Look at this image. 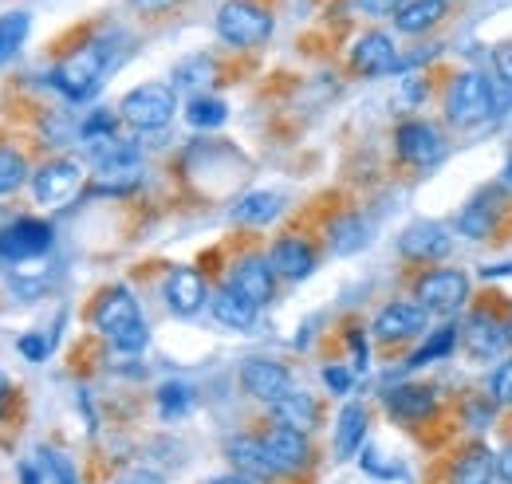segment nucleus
<instances>
[{
    "mask_svg": "<svg viewBox=\"0 0 512 484\" xmlns=\"http://www.w3.org/2000/svg\"><path fill=\"white\" fill-rule=\"evenodd\" d=\"M426 307H418V303L410 300H394L386 303L383 311L375 315V339L379 343H398V339H410V335H422L426 331Z\"/></svg>",
    "mask_w": 512,
    "mask_h": 484,
    "instance_id": "9b49d317",
    "label": "nucleus"
},
{
    "mask_svg": "<svg viewBox=\"0 0 512 484\" xmlns=\"http://www.w3.org/2000/svg\"><path fill=\"white\" fill-rule=\"evenodd\" d=\"M323 382H327V390H331V394H351V382H355V378H351V370H347V366H323Z\"/></svg>",
    "mask_w": 512,
    "mask_h": 484,
    "instance_id": "4c0bfd02",
    "label": "nucleus"
},
{
    "mask_svg": "<svg viewBox=\"0 0 512 484\" xmlns=\"http://www.w3.org/2000/svg\"><path fill=\"white\" fill-rule=\"evenodd\" d=\"M442 16H446V0H410L406 8L394 12V24H398V32L418 36V32L434 28Z\"/></svg>",
    "mask_w": 512,
    "mask_h": 484,
    "instance_id": "a878e982",
    "label": "nucleus"
},
{
    "mask_svg": "<svg viewBox=\"0 0 512 484\" xmlns=\"http://www.w3.org/2000/svg\"><path fill=\"white\" fill-rule=\"evenodd\" d=\"M111 67V52L103 44H83L67 56L56 71H52V83L64 91L71 103H83L91 99L99 87H103V75Z\"/></svg>",
    "mask_w": 512,
    "mask_h": 484,
    "instance_id": "f03ea898",
    "label": "nucleus"
},
{
    "mask_svg": "<svg viewBox=\"0 0 512 484\" xmlns=\"http://www.w3.org/2000/svg\"><path fill=\"white\" fill-rule=\"evenodd\" d=\"M79 134H83L87 142H99V138H115V115H111V111H95L91 119L79 126Z\"/></svg>",
    "mask_w": 512,
    "mask_h": 484,
    "instance_id": "f704fd0d",
    "label": "nucleus"
},
{
    "mask_svg": "<svg viewBox=\"0 0 512 484\" xmlns=\"http://www.w3.org/2000/svg\"><path fill=\"white\" fill-rule=\"evenodd\" d=\"M190 406H193V390L186 382H166V386L158 390V410H162V418H182Z\"/></svg>",
    "mask_w": 512,
    "mask_h": 484,
    "instance_id": "473e14b6",
    "label": "nucleus"
},
{
    "mask_svg": "<svg viewBox=\"0 0 512 484\" xmlns=\"http://www.w3.org/2000/svg\"><path fill=\"white\" fill-rule=\"evenodd\" d=\"M241 386L253 394L256 402H264V406H276L284 394L296 390L288 366L272 363V359H249V363L241 366Z\"/></svg>",
    "mask_w": 512,
    "mask_h": 484,
    "instance_id": "9d476101",
    "label": "nucleus"
},
{
    "mask_svg": "<svg viewBox=\"0 0 512 484\" xmlns=\"http://www.w3.org/2000/svg\"><path fill=\"white\" fill-rule=\"evenodd\" d=\"M229 284H233L241 296H249L256 307H264V303L272 300V292H276V272H272V264H268L264 256H245V260H237Z\"/></svg>",
    "mask_w": 512,
    "mask_h": 484,
    "instance_id": "f3484780",
    "label": "nucleus"
},
{
    "mask_svg": "<svg viewBox=\"0 0 512 484\" xmlns=\"http://www.w3.org/2000/svg\"><path fill=\"white\" fill-rule=\"evenodd\" d=\"M363 441H367V410L359 402H347L339 410V422H335V453L355 457Z\"/></svg>",
    "mask_w": 512,
    "mask_h": 484,
    "instance_id": "393cba45",
    "label": "nucleus"
},
{
    "mask_svg": "<svg viewBox=\"0 0 512 484\" xmlns=\"http://www.w3.org/2000/svg\"><path fill=\"white\" fill-rule=\"evenodd\" d=\"M256 307L249 296H241L233 284H225L217 296H213V319L221 323V327H229V331H245V327H253L256 323Z\"/></svg>",
    "mask_w": 512,
    "mask_h": 484,
    "instance_id": "5701e85b",
    "label": "nucleus"
},
{
    "mask_svg": "<svg viewBox=\"0 0 512 484\" xmlns=\"http://www.w3.org/2000/svg\"><path fill=\"white\" fill-rule=\"evenodd\" d=\"M501 189H512V162L505 166V178H501Z\"/></svg>",
    "mask_w": 512,
    "mask_h": 484,
    "instance_id": "09e8293b",
    "label": "nucleus"
},
{
    "mask_svg": "<svg viewBox=\"0 0 512 484\" xmlns=\"http://www.w3.org/2000/svg\"><path fill=\"white\" fill-rule=\"evenodd\" d=\"M40 469H44V461H40ZM32 461H24L20 465V484H44V473H40Z\"/></svg>",
    "mask_w": 512,
    "mask_h": 484,
    "instance_id": "c03bdc74",
    "label": "nucleus"
},
{
    "mask_svg": "<svg viewBox=\"0 0 512 484\" xmlns=\"http://www.w3.org/2000/svg\"><path fill=\"white\" fill-rule=\"evenodd\" d=\"M52 241H56V233H52L48 221H40V217H20L16 225H8V229L0 233V260L12 264V268H20V264H28V260H40V256L52 248Z\"/></svg>",
    "mask_w": 512,
    "mask_h": 484,
    "instance_id": "423d86ee",
    "label": "nucleus"
},
{
    "mask_svg": "<svg viewBox=\"0 0 512 484\" xmlns=\"http://www.w3.org/2000/svg\"><path fill=\"white\" fill-rule=\"evenodd\" d=\"M497 111V95H493V83L477 71H461L446 91V115L457 126H477Z\"/></svg>",
    "mask_w": 512,
    "mask_h": 484,
    "instance_id": "20e7f679",
    "label": "nucleus"
},
{
    "mask_svg": "<svg viewBox=\"0 0 512 484\" xmlns=\"http://www.w3.org/2000/svg\"><path fill=\"white\" fill-rule=\"evenodd\" d=\"M217 36L233 48H260L272 36V12L256 0H225L217 8Z\"/></svg>",
    "mask_w": 512,
    "mask_h": 484,
    "instance_id": "7ed1b4c3",
    "label": "nucleus"
},
{
    "mask_svg": "<svg viewBox=\"0 0 512 484\" xmlns=\"http://www.w3.org/2000/svg\"><path fill=\"white\" fill-rule=\"evenodd\" d=\"M48 351H52V343H48V339H40V335H24V339H20V355H24V359H32V363H44V359H48Z\"/></svg>",
    "mask_w": 512,
    "mask_h": 484,
    "instance_id": "58836bf2",
    "label": "nucleus"
},
{
    "mask_svg": "<svg viewBox=\"0 0 512 484\" xmlns=\"http://www.w3.org/2000/svg\"><path fill=\"white\" fill-rule=\"evenodd\" d=\"M394 146H398V158L406 162V166H434V162H442V154H446V142H442V134H438V126H430V122L422 119H410L398 126V134H394Z\"/></svg>",
    "mask_w": 512,
    "mask_h": 484,
    "instance_id": "1a4fd4ad",
    "label": "nucleus"
},
{
    "mask_svg": "<svg viewBox=\"0 0 512 484\" xmlns=\"http://www.w3.org/2000/svg\"><path fill=\"white\" fill-rule=\"evenodd\" d=\"M225 453H229V461H233V469H237L241 477H253V481L280 477V469H276V461H272V453H268L264 437H249V433L229 437Z\"/></svg>",
    "mask_w": 512,
    "mask_h": 484,
    "instance_id": "f8f14e48",
    "label": "nucleus"
},
{
    "mask_svg": "<svg viewBox=\"0 0 512 484\" xmlns=\"http://www.w3.org/2000/svg\"><path fill=\"white\" fill-rule=\"evenodd\" d=\"M398 248H402L406 260H442V256L453 252V237L438 221H418V225H410L402 233Z\"/></svg>",
    "mask_w": 512,
    "mask_h": 484,
    "instance_id": "4468645a",
    "label": "nucleus"
},
{
    "mask_svg": "<svg viewBox=\"0 0 512 484\" xmlns=\"http://www.w3.org/2000/svg\"><path fill=\"white\" fill-rule=\"evenodd\" d=\"M268 264H272V272L284 276V280H304V276H312V268H316V252H312V244L300 241V237H284V241L272 244Z\"/></svg>",
    "mask_w": 512,
    "mask_h": 484,
    "instance_id": "6ab92c4d",
    "label": "nucleus"
},
{
    "mask_svg": "<svg viewBox=\"0 0 512 484\" xmlns=\"http://www.w3.org/2000/svg\"><path fill=\"white\" fill-rule=\"evenodd\" d=\"M272 418H276V425H288V429L308 433V429L320 425V402L312 394H304V390H292V394H284L272 406Z\"/></svg>",
    "mask_w": 512,
    "mask_h": 484,
    "instance_id": "4be33fe9",
    "label": "nucleus"
},
{
    "mask_svg": "<svg viewBox=\"0 0 512 484\" xmlns=\"http://www.w3.org/2000/svg\"><path fill=\"white\" fill-rule=\"evenodd\" d=\"M465 347L473 359H493L501 347H509V327L497 323L489 311H477L465 327Z\"/></svg>",
    "mask_w": 512,
    "mask_h": 484,
    "instance_id": "412c9836",
    "label": "nucleus"
},
{
    "mask_svg": "<svg viewBox=\"0 0 512 484\" xmlns=\"http://www.w3.org/2000/svg\"><path fill=\"white\" fill-rule=\"evenodd\" d=\"M205 484H253V477H241V473H229V477H213Z\"/></svg>",
    "mask_w": 512,
    "mask_h": 484,
    "instance_id": "49530a36",
    "label": "nucleus"
},
{
    "mask_svg": "<svg viewBox=\"0 0 512 484\" xmlns=\"http://www.w3.org/2000/svg\"><path fill=\"white\" fill-rule=\"evenodd\" d=\"M493 63H497V71H501V79L512 87V48H501L497 56H493Z\"/></svg>",
    "mask_w": 512,
    "mask_h": 484,
    "instance_id": "37998d69",
    "label": "nucleus"
},
{
    "mask_svg": "<svg viewBox=\"0 0 512 484\" xmlns=\"http://www.w3.org/2000/svg\"><path fill=\"white\" fill-rule=\"evenodd\" d=\"M414 300L434 315H449L469 300V276L457 272V268H434L414 284Z\"/></svg>",
    "mask_w": 512,
    "mask_h": 484,
    "instance_id": "0eeeda50",
    "label": "nucleus"
},
{
    "mask_svg": "<svg viewBox=\"0 0 512 484\" xmlns=\"http://www.w3.org/2000/svg\"><path fill=\"white\" fill-rule=\"evenodd\" d=\"M434 390L430 386H398V390H390L386 394V410L394 414V418H402V422H422V418H430L434 414Z\"/></svg>",
    "mask_w": 512,
    "mask_h": 484,
    "instance_id": "b1692460",
    "label": "nucleus"
},
{
    "mask_svg": "<svg viewBox=\"0 0 512 484\" xmlns=\"http://www.w3.org/2000/svg\"><path fill=\"white\" fill-rule=\"evenodd\" d=\"M186 119H190V126H197V130H217L221 122L229 119V107H225L221 99H213V95H197L190 103V111H186Z\"/></svg>",
    "mask_w": 512,
    "mask_h": 484,
    "instance_id": "7c9ffc66",
    "label": "nucleus"
},
{
    "mask_svg": "<svg viewBox=\"0 0 512 484\" xmlns=\"http://www.w3.org/2000/svg\"><path fill=\"white\" fill-rule=\"evenodd\" d=\"M363 469L375 473V477H398V465H383L379 453H363Z\"/></svg>",
    "mask_w": 512,
    "mask_h": 484,
    "instance_id": "79ce46f5",
    "label": "nucleus"
},
{
    "mask_svg": "<svg viewBox=\"0 0 512 484\" xmlns=\"http://www.w3.org/2000/svg\"><path fill=\"white\" fill-rule=\"evenodd\" d=\"M363 244H367V225H363V217L347 213V217H339V221L331 225V248H335L339 256H347V252H355V248H363Z\"/></svg>",
    "mask_w": 512,
    "mask_h": 484,
    "instance_id": "c85d7f7f",
    "label": "nucleus"
},
{
    "mask_svg": "<svg viewBox=\"0 0 512 484\" xmlns=\"http://www.w3.org/2000/svg\"><path fill=\"white\" fill-rule=\"evenodd\" d=\"M162 296H166V307H170L174 315H197L201 303L209 300V292H205V276H201L197 268H174V272L166 276Z\"/></svg>",
    "mask_w": 512,
    "mask_h": 484,
    "instance_id": "ddd939ff",
    "label": "nucleus"
},
{
    "mask_svg": "<svg viewBox=\"0 0 512 484\" xmlns=\"http://www.w3.org/2000/svg\"><path fill=\"white\" fill-rule=\"evenodd\" d=\"M91 323H95V331L99 335H107L119 351H142L146 347V339H150V331H146V323H142V311H138V300L130 296L123 284H115V288H107L99 303H95V311H91Z\"/></svg>",
    "mask_w": 512,
    "mask_h": 484,
    "instance_id": "f257e3e1",
    "label": "nucleus"
},
{
    "mask_svg": "<svg viewBox=\"0 0 512 484\" xmlns=\"http://www.w3.org/2000/svg\"><path fill=\"white\" fill-rule=\"evenodd\" d=\"M351 67L359 75H386L398 67V52H394V40L386 32H367L355 40L351 48Z\"/></svg>",
    "mask_w": 512,
    "mask_h": 484,
    "instance_id": "dca6fc26",
    "label": "nucleus"
},
{
    "mask_svg": "<svg viewBox=\"0 0 512 484\" xmlns=\"http://www.w3.org/2000/svg\"><path fill=\"white\" fill-rule=\"evenodd\" d=\"M497 217H501V189H481L465 209H461V233L469 237V241H485L489 233H493V225H497Z\"/></svg>",
    "mask_w": 512,
    "mask_h": 484,
    "instance_id": "aec40b11",
    "label": "nucleus"
},
{
    "mask_svg": "<svg viewBox=\"0 0 512 484\" xmlns=\"http://www.w3.org/2000/svg\"><path fill=\"white\" fill-rule=\"evenodd\" d=\"M209 75H213V60H209V56H193V60H186L174 71V83H178V87H193V83H201V79H209Z\"/></svg>",
    "mask_w": 512,
    "mask_h": 484,
    "instance_id": "72a5a7b5",
    "label": "nucleus"
},
{
    "mask_svg": "<svg viewBox=\"0 0 512 484\" xmlns=\"http://www.w3.org/2000/svg\"><path fill=\"white\" fill-rule=\"evenodd\" d=\"M457 347V327H442V331H434L414 355H410V363L406 366H426V363H438V359H446L449 351Z\"/></svg>",
    "mask_w": 512,
    "mask_h": 484,
    "instance_id": "2f4dec72",
    "label": "nucleus"
},
{
    "mask_svg": "<svg viewBox=\"0 0 512 484\" xmlns=\"http://www.w3.org/2000/svg\"><path fill=\"white\" fill-rule=\"evenodd\" d=\"M4 406H8V374L0 370V414H4Z\"/></svg>",
    "mask_w": 512,
    "mask_h": 484,
    "instance_id": "de8ad7c7",
    "label": "nucleus"
},
{
    "mask_svg": "<svg viewBox=\"0 0 512 484\" xmlns=\"http://www.w3.org/2000/svg\"><path fill=\"white\" fill-rule=\"evenodd\" d=\"M28 32H32V16H28V12H8V16H0V63H8L24 48Z\"/></svg>",
    "mask_w": 512,
    "mask_h": 484,
    "instance_id": "cd10ccee",
    "label": "nucleus"
},
{
    "mask_svg": "<svg viewBox=\"0 0 512 484\" xmlns=\"http://www.w3.org/2000/svg\"><path fill=\"white\" fill-rule=\"evenodd\" d=\"M264 445H268V453H272V461H276L280 473H296V469H304L308 457H312L308 433L288 429V425H272V429L264 433Z\"/></svg>",
    "mask_w": 512,
    "mask_h": 484,
    "instance_id": "2eb2a0df",
    "label": "nucleus"
},
{
    "mask_svg": "<svg viewBox=\"0 0 512 484\" xmlns=\"http://www.w3.org/2000/svg\"><path fill=\"white\" fill-rule=\"evenodd\" d=\"M83 185V162L79 158H52L32 174V193L40 205H64Z\"/></svg>",
    "mask_w": 512,
    "mask_h": 484,
    "instance_id": "6e6552de",
    "label": "nucleus"
},
{
    "mask_svg": "<svg viewBox=\"0 0 512 484\" xmlns=\"http://www.w3.org/2000/svg\"><path fill=\"white\" fill-rule=\"evenodd\" d=\"M174 111H178V95L166 83H142L119 103V115L134 130H162V126H170Z\"/></svg>",
    "mask_w": 512,
    "mask_h": 484,
    "instance_id": "39448f33",
    "label": "nucleus"
},
{
    "mask_svg": "<svg viewBox=\"0 0 512 484\" xmlns=\"http://www.w3.org/2000/svg\"><path fill=\"white\" fill-rule=\"evenodd\" d=\"M138 12H166V8H174L178 0H130Z\"/></svg>",
    "mask_w": 512,
    "mask_h": 484,
    "instance_id": "a18cd8bd",
    "label": "nucleus"
},
{
    "mask_svg": "<svg viewBox=\"0 0 512 484\" xmlns=\"http://www.w3.org/2000/svg\"><path fill=\"white\" fill-rule=\"evenodd\" d=\"M280 205H284V201H280L276 193H264V189H260V193H249V197H241V201L233 205V221H237V225H268V221L280 213Z\"/></svg>",
    "mask_w": 512,
    "mask_h": 484,
    "instance_id": "bb28decb",
    "label": "nucleus"
},
{
    "mask_svg": "<svg viewBox=\"0 0 512 484\" xmlns=\"http://www.w3.org/2000/svg\"><path fill=\"white\" fill-rule=\"evenodd\" d=\"M28 178H32V174H28L24 154H20V150H12V146H0V197L16 193Z\"/></svg>",
    "mask_w": 512,
    "mask_h": 484,
    "instance_id": "c756f323",
    "label": "nucleus"
},
{
    "mask_svg": "<svg viewBox=\"0 0 512 484\" xmlns=\"http://www.w3.org/2000/svg\"><path fill=\"white\" fill-rule=\"evenodd\" d=\"M449 484H505L501 481V457H493V449H485V445L465 449L449 469Z\"/></svg>",
    "mask_w": 512,
    "mask_h": 484,
    "instance_id": "a211bd4d",
    "label": "nucleus"
},
{
    "mask_svg": "<svg viewBox=\"0 0 512 484\" xmlns=\"http://www.w3.org/2000/svg\"><path fill=\"white\" fill-rule=\"evenodd\" d=\"M115 484H166L158 473H150V469H127L123 477H115Z\"/></svg>",
    "mask_w": 512,
    "mask_h": 484,
    "instance_id": "a19ab883",
    "label": "nucleus"
},
{
    "mask_svg": "<svg viewBox=\"0 0 512 484\" xmlns=\"http://www.w3.org/2000/svg\"><path fill=\"white\" fill-rule=\"evenodd\" d=\"M493 402L497 406H512V359L497 366V374H493Z\"/></svg>",
    "mask_w": 512,
    "mask_h": 484,
    "instance_id": "c9c22d12",
    "label": "nucleus"
},
{
    "mask_svg": "<svg viewBox=\"0 0 512 484\" xmlns=\"http://www.w3.org/2000/svg\"><path fill=\"white\" fill-rule=\"evenodd\" d=\"M44 457V469L52 473V481L56 484H79L75 481V469H71V461L60 457V453H40Z\"/></svg>",
    "mask_w": 512,
    "mask_h": 484,
    "instance_id": "e433bc0d",
    "label": "nucleus"
},
{
    "mask_svg": "<svg viewBox=\"0 0 512 484\" xmlns=\"http://www.w3.org/2000/svg\"><path fill=\"white\" fill-rule=\"evenodd\" d=\"M367 16H390V12H398V8H406L410 0H355Z\"/></svg>",
    "mask_w": 512,
    "mask_h": 484,
    "instance_id": "ea45409f",
    "label": "nucleus"
}]
</instances>
